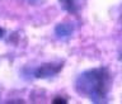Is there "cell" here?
Here are the masks:
<instances>
[{"mask_svg": "<svg viewBox=\"0 0 122 104\" xmlns=\"http://www.w3.org/2000/svg\"><path fill=\"white\" fill-rule=\"evenodd\" d=\"M111 86V76L106 67L92 69L81 72L75 81V90L93 103H103Z\"/></svg>", "mask_w": 122, "mask_h": 104, "instance_id": "cell-1", "label": "cell"}, {"mask_svg": "<svg viewBox=\"0 0 122 104\" xmlns=\"http://www.w3.org/2000/svg\"><path fill=\"white\" fill-rule=\"evenodd\" d=\"M64 62H46L40 65L36 70H34L33 75L36 79H48L53 75H57L62 70Z\"/></svg>", "mask_w": 122, "mask_h": 104, "instance_id": "cell-2", "label": "cell"}, {"mask_svg": "<svg viewBox=\"0 0 122 104\" xmlns=\"http://www.w3.org/2000/svg\"><path fill=\"white\" fill-rule=\"evenodd\" d=\"M61 8L64 10H66L67 13H72L74 14L76 11V5H75V1L74 0H59Z\"/></svg>", "mask_w": 122, "mask_h": 104, "instance_id": "cell-3", "label": "cell"}, {"mask_svg": "<svg viewBox=\"0 0 122 104\" xmlns=\"http://www.w3.org/2000/svg\"><path fill=\"white\" fill-rule=\"evenodd\" d=\"M72 32V28L70 25H66V24H59L56 27V34L59 37H67L70 36Z\"/></svg>", "mask_w": 122, "mask_h": 104, "instance_id": "cell-4", "label": "cell"}, {"mask_svg": "<svg viewBox=\"0 0 122 104\" xmlns=\"http://www.w3.org/2000/svg\"><path fill=\"white\" fill-rule=\"evenodd\" d=\"M52 103L53 104H66L67 103V100H66V99H64V98H61V97H56L55 99H53V100H52Z\"/></svg>", "mask_w": 122, "mask_h": 104, "instance_id": "cell-5", "label": "cell"}, {"mask_svg": "<svg viewBox=\"0 0 122 104\" xmlns=\"http://www.w3.org/2000/svg\"><path fill=\"white\" fill-rule=\"evenodd\" d=\"M3 34H4V29L0 28V37H3Z\"/></svg>", "mask_w": 122, "mask_h": 104, "instance_id": "cell-6", "label": "cell"}]
</instances>
